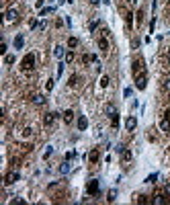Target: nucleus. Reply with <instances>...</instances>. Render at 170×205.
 <instances>
[{
    "instance_id": "29",
    "label": "nucleus",
    "mask_w": 170,
    "mask_h": 205,
    "mask_svg": "<svg viewBox=\"0 0 170 205\" xmlns=\"http://www.w3.org/2000/svg\"><path fill=\"white\" fill-rule=\"evenodd\" d=\"M45 90H53V78H49L45 82Z\"/></svg>"
},
{
    "instance_id": "45",
    "label": "nucleus",
    "mask_w": 170,
    "mask_h": 205,
    "mask_svg": "<svg viewBox=\"0 0 170 205\" xmlns=\"http://www.w3.org/2000/svg\"><path fill=\"white\" fill-rule=\"evenodd\" d=\"M168 53H170V47H168Z\"/></svg>"
},
{
    "instance_id": "42",
    "label": "nucleus",
    "mask_w": 170,
    "mask_h": 205,
    "mask_svg": "<svg viewBox=\"0 0 170 205\" xmlns=\"http://www.w3.org/2000/svg\"><path fill=\"white\" fill-rule=\"evenodd\" d=\"M164 119H166V121H168V123H170V109H168V111H166V113H164Z\"/></svg>"
},
{
    "instance_id": "30",
    "label": "nucleus",
    "mask_w": 170,
    "mask_h": 205,
    "mask_svg": "<svg viewBox=\"0 0 170 205\" xmlns=\"http://www.w3.org/2000/svg\"><path fill=\"white\" fill-rule=\"evenodd\" d=\"M156 178H158V174L154 172V174H150L148 178H145V183H156Z\"/></svg>"
},
{
    "instance_id": "10",
    "label": "nucleus",
    "mask_w": 170,
    "mask_h": 205,
    "mask_svg": "<svg viewBox=\"0 0 170 205\" xmlns=\"http://www.w3.org/2000/svg\"><path fill=\"white\" fill-rule=\"evenodd\" d=\"M125 127H127V131H133L135 127H137V119L131 115V117H127V121H125Z\"/></svg>"
},
{
    "instance_id": "20",
    "label": "nucleus",
    "mask_w": 170,
    "mask_h": 205,
    "mask_svg": "<svg viewBox=\"0 0 170 205\" xmlns=\"http://www.w3.org/2000/svg\"><path fill=\"white\" fill-rule=\"evenodd\" d=\"M68 47H72V49L78 47V39H76V37H70V39H68Z\"/></svg>"
},
{
    "instance_id": "19",
    "label": "nucleus",
    "mask_w": 170,
    "mask_h": 205,
    "mask_svg": "<svg viewBox=\"0 0 170 205\" xmlns=\"http://www.w3.org/2000/svg\"><path fill=\"white\" fill-rule=\"evenodd\" d=\"M70 168H72V164H70V162H64V164L60 166V172H62V174H68Z\"/></svg>"
},
{
    "instance_id": "18",
    "label": "nucleus",
    "mask_w": 170,
    "mask_h": 205,
    "mask_svg": "<svg viewBox=\"0 0 170 205\" xmlns=\"http://www.w3.org/2000/svg\"><path fill=\"white\" fill-rule=\"evenodd\" d=\"M82 62H84V64H88V62H99V58H96V56H90V53H84V56H82Z\"/></svg>"
},
{
    "instance_id": "33",
    "label": "nucleus",
    "mask_w": 170,
    "mask_h": 205,
    "mask_svg": "<svg viewBox=\"0 0 170 205\" xmlns=\"http://www.w3.org/2000/svg\"><path fill=\"white\" fill-rule=\"evenodd\" d=\"M115 150H117V152L121 154V152H123V150H125V146H123V144H117V146H115Z\"/></svg>"
},
{
    "instance_id": "25",
    "label": "nucleus",
    "mask_w": 170,
    "mask_h": 205,
    "mask_svg": "<svg viewBox=\"0 0 170 205\" xmlns=\"http://www.w3.org/2000/svg\"><path fill=\"white\" fill-rule=\"evenodd\" d=\"M115 199H117V191H109V197H107V201H109V203H113Z\"/></svg>"
},
{
    "instance_id": "5",
    "label": "nucleus",
    "mask_w": 170,
    "mask_h": 205,
    "mask_svg": "<svg viewBox=\"0 0 170 205\" xmlns=\"http://www.w3.org/2000/svg\"><path fill=\"white\" fill-rule=\"evenodd\" d=\"M131 70H133V78H135V76H139V74H145L143 62H141V60H135V62H133V68H131Z\"/></svg>"
},
{
    "instance_id": "34",
    "label": "nucleus",
    "mask_w": 170,
    "mask_h": 205,
    "mask_svg": "<svg viewBox=\"0 0 170 205\" xmlns=\"http://www.w3.org/2000/svg\"><path fill=\"white\" fill-rule=\"evenodd\" d=\"M72 60H74V53L68 51V53H66V62H72Z\"/></svg>"
},
{
    "instance_id": "37",
    "label": "nucleus",
    "mask_w": 170,
    "mask_h": 205,
    "mask_svg": "<svg viewBox=\"0 0 170 205\" xmlns=\"http://www.w3.org/2000/svg\"><path fill=\"white\" fill-rule=\"evenodd\" d=\"M164 195H166V197H170V183L164 187Z\"/></svg>"
},
{
    "instance_id": "3",
    "label": "nucleus",
    "mask_w": 170,
    "mask_h": 205,
    "mask_svg": "<svg viewBox=\"0 0 170 205\" xmlns=\"http://www.w3.org/2000/svg\"><path fill=\"white\" fill-rule=\"evenodd\" d=\"M135 86H137L139 90H145V86H148V72L135 76Z\"/></svg>"
},
{
    "instance_id": "11",
    "label": "nucleus",
    "mask_w": 170,
    "mask_h": 205,
    "mask_svg": "<svg viewBox=\"0 0 170 205\" xmlns=\"http://www.w3.org/2000/svg\"><path fill=\"white\" fill-rule=\"evenodd\" d=\"M64 121L66 123H72V121H74V111H72V109H68V111H64Z\"/></svg>"
},
{
    "instance_id": "4",
    "label": "nucleus",
    "mask_w": 170,
    "mask_h": 205,
    "mask_svg": "<svg viewBox=\"0 0 170 205\" xmlns=\"http://www.w3.org/2000/svg\"><path fill=\"white\" fill-rule=\"evenodd\" d=\"M19 178H21V174H19L16 170H10V172H6V176H4V185H14Z\"/></svg>"
},
{
    "instance_id": "41",
    "label": "nucleus",
    "mask_w": 170,
    "mask_h": 205,
    "mask_svg": "<svg viewBox=\"0 0 170 205\" xmlns=\"http://www.w3.org/2000/svg\"><path fill=\"white\" fill-rule=\"evenodd\" d=\"M62 72H64V64H60V66H58V76H62Z\"/></svg>"
},
{
    "instance_id": "31",
    "label": "nucleus",
    "mask_w": 170,
    "mask_h": 205,
    "mask_svg": "<svg viewBox=\"0 0 170 205\" xmlns=\"http://www.w3.org/2000/svg\"><path fill=\"white\" fill-rule=\"evenodd\" d=\"M51 154H53V148L49 146V148H47V150H45V154H43V158H45V160H47V158H49Z\"/></svg>"
},
{
    "instance_id": "15",
    "label": "nucleus",
    "mask_w": 170,
    "mask_h": 205,
    "mask_svg": "<svg viewBox=\"0 0 170 205\" xmlns=\"http://www.w3.org/2000/svg\"><path fill=\"white\" fill-rule=\"evenodd\" d=\"M121 160H123V162H129L131 160V150H123V152H121Z\"/></svg>"
},
{
    "instance_id": "16",
    "label": "nucleus",
    "mask_w": 170,
    "mask_h": 205,
    "mask_svg": "<svg viewBox=\"0 0 170 205\" xmlns=\"http://www.w3.org/2000/svg\"><path fill=\"white\" fill-rule=\"evenodd\" d=\"M31 101H33L35 105H39V107H41V105H45V97H43V95H35Z\"/></svg>"
},
{
    "instance_id": "39",
    "label": "nucleus",
    "mask_w": 170,
    "mask_h": 205,
    "mask_svg": "<svg viewBox=\"0 0 170 205\" xmlns=\"http://www.w3.org/2000/svg\"><path fill=\"white\" fill-rule=\"evenodd\" d=\"M125 21H127V25H131V12H125Z\"/></svg>"
},
{
    "instance_id": "35",
    "label": "nucleus",
    "mask_w": 170,
    "mask_h": 205,
    "mask_svg": "<svg viewBox=\"0 0 170 205\" xmlns=\"http://www.w3.org/2000/svg\"><path fill=\"white\" fill-rule=\"evenodd\" d=\"M0 53H6V43H4V41L0 43Z\"/></svg>"
},
{
    "instance_id": "23",
    "label": "nucleus",
    "mask_w": 170,
    "mask_h": 205,
    "mask_svg": "<svg viewBox=\"0 0 170 205\" xmlns=\"http://www.w3.org/2000/svg\"><path fill=\"white\" fill-rule=\"evenodd\" d=\"M68 84H70V86H76V84H78V74H72L70 80H68Z\"/></svg>"
},
{
    "instance_id": "27",
    "label": "nucleus",
    "mask_w": 170,
    "mask_h": 205,
    "mask_svg": "<svg viewBox=\"0 0 170 205\" xmlns=\"http://www.w3.org/2000/svg\"><path fill=\"white\" fill-rule=\"evenodd\" d=\"M101 86H103V88L109 86V76H101Z\"/></svg>"
},
{
    "instance_id": "28",
    "label": "nucleus",
    "mask_w": 170,
    "mask_h": 205,
    "mask_svg": "<svg viewBox=\"0 0 170 205\" xmlns=\"http://www.w3.org/2000/svg\"><path fill=\"white\" fill-rule=\"evenodd\" d=\"M152 203H166V199H164L162 195H156V197L152 199Z\"/></svg>"
},
{
    "instance_id": "24",
    "label": "nucleus",
    "mask_w": 170,
    "mask_h": 205,
    "mask_svg": "<svg viewBox=\"0 0 170 205\" xmlns=\"http://www.w3.org/2000/svg\"><path fill=\"white\" fill-rule=\"evenodd\" d=\"M31 135H33V129H31V127H25V129H23V138H31Z\"/></svg>"
},
{
    "instance_id": "17",
    "label": "nucleus",
    "mask_w": 170,
    "mask_h": 205,
    "mask_svg": "<svg viewBox=\"0 0 170 205\" xmlns=\"http://www.w3.org/2000/svg\"><path fill=\"white\" fill-rule=\"evenodd\" d=\"M23 43H25V39H23V35H16L14 37V49H21Z\"/></svg>"
},
{
    "instance_id": "6",
    "label": "nucleus",
    "mask_w": 170,
    "mask_h": 205,
    "mask_svg": "<svg viewBox=\"0 0 170 205\" xmlns=\"http://www.w3.org/2000/svg\"><path fill=\"white\" fill-rule=\"evenodd\" d=\"M99 158H101L99 148H92V150H90V154H88V160H90L92 164H96V162H99Z\"/></svg>"
},
{
    "instance_id": "38",
    "label": "nucleus",
    "mask_w": 170,
    "mask_h": 205,
    "mask_svg": "<svg viewBox=\"0 0 170 205\" xmlns=\"http://www.w3.org/2000/svg\"><path fill=\"white\" fill-rule=\"evenodd\" d=\"M74 156H76V152H68V154H66V160H72Z\"/></svg>"
},
{
    "instance_id": "32",
    "label": "nucleus",
    "mask_w": 170,
    "mask_h": 205,
    "mask_svg": "<svg viewBox=\"0 0 170 205\" xmlns=\"http://www.w3.org/2000/svg\"><path fill=\"white\" fill-rule=\"evenodd\" d=\"M14 60H16L14 56H6V58H4V62H6V64H14Z\"/></svg>"
},
{
    "instance_id": "46",
    "label": "nucleus",
    "mask_w": 170,
    "mask_h": 205,
    "mask_svg": "<svg viewBox=\"0 0 170 205\" xmlns=\"http://www.w3.org/2000/svg\"><path fill=\"white\" fill-rule=\"evenodd\" d=\"M127 2H131V0H127Z\"/></svg>"
},
{
    "instance_id": "1",
    "label": "nucleus",
    "mask_w": 170,
    "mask_h": 205,
    "mask_svg": "<svg viewBox=\"0 0 170 205\" xmlns=\"http://www.w3.org/2000/svg\"><path fill=\"white\" fill-rule=\"evenodd\" d=\"M35 68V53H27L25 58L21 60V70L23 72H29Z\"/></svg>"
},
{
    "instance_id": "36",
    "label": "nucleus",
    "mask_w": 170,
    "mask_h": 205,
    "mask_svg": "<svg viewBox=\"0 0 170 205\" xmlns=\"http://www.w3.org/2000/svg\"><path fill=\"white\" fill-rule=\"evenodd\" d=\"M96 27H99V21H92V23H90V31H94Z\"/></svg>"
},
{
    "instance_id": "43",
    "label": "nucleus",
    "mask_w": 170,
    "mask_h": 205,
    "mask_svg": "<svg viewBox=\"0 0 170 205\" xmlns=\"http://www.w3.org/2000/svg\"><path fill=\"white\" fill-rule=\"evenodd\" d=\"M88 2H90V4H99V2H101V0H88Z\"/></svg>"
},
{
    "instance_id": "7",
    "label": "nucleus",
    "mask_w": 170,
    "mask_h": 205,
    "mask_svg": "<svg viewBox=\"0 0 170 205\" xmlns=\"http://www.w3.org/2000/svg\"><path fill=\"white\" fill-rule=\"evenodd\" d=\"M96 43H99V49H101L103 53L109 51V41H107V37H99V41H96Z\"/></svg>"
},
{
    "instance_id": "2",
    "label": "nucleus",
    "mask_w": 170,
    "mask_h": 205,
    "mask_svg": "<svg viewBox=\"0 0 170 205\" xmlns=\"http://www.w3.org/2000/svg\"><path fill=\"white\" fill-rule=\"evenodd\" d=\"M99 189H101V180L99 178H92V180H88V185H86V193L88 195H99Z\"/></svg>"
},
{
    "instance_id": "26",
    "label": "nucleus",
    "mask_w": 170,
    "mask_h": 205,
    "mask_svg": "<svg viewBox=\"0 0 170 205\" xmlns=\"http://www.w3.org/2000/svg\"><path fill=\"white\" fill-rule=\"evenodd\" d=\"M111 125H113V127H117V125H119V113L111 117Z\"/></svg>"
},
{
    "instance_id": "14",
    "label": "nucleus",
    "mask_w": 170,
    "mask_h": 205,
    "mask_svg": "<svg viewBox=\"0 0 170 205\" xmlns=\"http://www.w3.org/2000/svg\"><path fill=\"white\" fill-rule=\"evenodd\" d=\"M51 12H56V6H47V8H41V10H39V16H47V14H51Z\"/></svg>"
},
{
    "instance_id": "9",
    "label": "nucleus",
    "mask_w": 170,
    "mask_h": 205,
    "mask_svg": "<svg viewBox=\"0 0 170 205\" xmlns=\"http://www.w3.org/2000/svg\"><path fill=\"white\" fill-rule=\"evenodd\" d=\"M4 16H6V21H10V23H12V21H16V19H19V12H16V8H8V10L4 12Z\"/></svg>"
},
{
    "instance_id": "22",
    "label": "nucleus",
    "mask_w": 170,
    "mask_h": 205,
    "mask_svg": "<svg viewBox=\"0 0 170 205\" xmlns=\"http://www.w3.org/2000/svg\"><path fill=\"white\" fill-rule=\"evenodd\" d=\"M160 129H162V131H170V123H168L166 119H162V121H160Z\"/></svg>"
},
{
    "instance_id": "44",
    "label": "nucleus",
    "mask_w": 170,
    "mask_h": 205,
    "mask_svg": "<svg viewBox=\"0 0 170 205\" xmlns=\"http://www.w3.org/2000/svg\"><path fill=\"white\" fill-rule=\"evenodd\" d=\"M166 88H168V90H170V78H168V80H166Z\"/></svg>"
},
{
    "instance_id": "13",
    "label": "nucleus",
    "mask_w": 170,
    "mask_h": 205,
    "mask_svg": "<svg viewBox=\"0 0 170 205\" xmlns=\"http://www.w3.org/2000/svg\"><path fill=\"white\" fill-rule=\"evenodd\" d=\"M105 113H107V115H109V117H113V115H117V109H115V105H111V103H109V105L105 107Z\"/></svg>"
},
{
    "instance_id": "21",
    "label": "nucleus",
    "mask_w": 170,
    "mask_h": 205,
    "mask_svg": "<svg viewBox=\"0 0 170 205\" xmlns=\"http://www.w3.org/2000/svg\"><path fill=\"white\" fill-rule=\"evenodd\" d=\"M53 56L56 58H64V47H62V45H58V47L53 49Z\"/></svg>"
},
{
    "instance_id": "40",
    "label": "nucleus",
    "mask_w": 170,
    "mask_h": 205,
    "mask_svg": "<svg viewBox=\"0 0 170 205\" xmlns=\"http://www.w3.org/2000/svg\"><path fill=\"white\" fill-rule=\"evenodd\" d=\"M141 19H143V10H137V23H141Z\"/></svg>"
},
{
    "instance_id": "8",
    "label": "nucleus",
    "mask_w": 170,
    "mask_h": 205,
    "mask_svg": "<svg viewBox=\"0 0 170 205\" xmlns=\"http://www.w3.org/2000/svg\"><path fill=\"white\" fill-rule=\"evenodd\" d=\"M58 119V113H45V117H43V123L45 125H53V121Z\"/></svg>"
},
{
    "instance_id": "12",
    "label": "nucleus",
    "mask_w": 170,
    "mask_h": 205,
    "mask_svg": "<svg viewBox=\"0 0 170 205\" xmlns=\"http://www.w3.org/2000/svg\"><path fill=\"white\" fill-rule=\"evenodd\" d=\"M86 127H88V119H86L84 115H80V117H78V129H80V131H84Z\"/></svg>"
}]
</instances>
